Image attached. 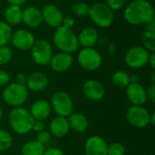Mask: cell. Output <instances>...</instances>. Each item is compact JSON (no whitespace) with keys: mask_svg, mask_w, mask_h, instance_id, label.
<instances>
[{"mask_svg":"<svg viewBox=\"0 0 155 155\" xmlns=\"http://www.w3.org/2000/svg\"><path fill=\"white\" fill-rule=\"evenodd\" d=\"M125 20L134 25H145L154 19V9L147 0H134L124 10Z\"/></svg>","mask_w":155,"mask_h":155,"instance_id":"1","label":"cell"},{"mask_svg":"<svg viewBox=\"0 0 155 155\" xmlns=\"http://www.w3.org/2000/svg\"><path fill=\"white\" fill-rule=\"evenodd\" d=\"M35 119L30 112L22 107H15L10 112L9 123L13 130L18 134H25L33 129Z\"/></svg>","mask_w":155,"mask_h":155,"instance_id":"2","label":"cell"},{"mask_svg":"<svg viewBox=\"0 0 155 155\" xmlns=\"http://www.w3.org/2000/svg\"><path fill=\"white\" fill-rule=\"evenodd\" d=\"M54 43L61 52L71 54L75 52L79 47L77 36L72 29L60 25L56 28L54 35Z\"/></svg>","mask_w":155,"mask_h":155,"instance_id":"3","label":"cell"},{"mask_svg":"<svg viewBox=\"0 0 155 155\" xmlns=\"http://www.w3.org/2000/svg\"><path fill=\"white\" fill-rule=\"evenodd\" d=\"M27 96V87L17 83H14L6 86L2 94V97L5 103L15 107H19L20 105H22L26 101Z\"/></svg>","mask_w":155,"mask_h":155,"instance_id":"4","label":"cell"},{"mask_svg":"<svg viewBox=\"0 0 155 155\" xmlns=\"http://www.w3.org/2000/svg\"><path fill=\"white\" fill-rule=\"evenodd\" d=\"M92 21L99 27L107 28L114 22V13L104 3H96L90 6L89 15Z\"/></svg>","mask_w":155,"mask_h":155,"instance_id":"5","label":"cell"},{"mask_svg":"<svg viewBox=\"0 0 155 155\" xmlns=\"http://www.w3.org/2000/svg\"><path fill=\"white\" fill-rule=\"evenodd\" d=\"M32 57L34 61L41 65L49 64L53 57V50L50 43L45 39L35 41L32 46Z\"/></svg>","mask_w":155,"mask_h":155,"instance_id":"6","label":"cell"},{"mask_svg":"<svg viewBox=\"0 0 155 155\" xmlns=\"http://www.w3.org/2000/svg\"><path fill=\"white\" fill-rule=\"evenodd\" d=\"M77 60L81 67L87 71L96 70L102 64V56L93 47L83 48L78 54Z\"/></svg>","mask_w":155,"mask_h":155,"instance_id":"7","label":"cell"},{"mask_svg":"<svg viewBox=\"0 0 155 155\" xmlns=\"http://www.w3.org/2000/svg\"><path fill=\"white\" fill-rule=\"evenodd\" d=\"M149 51L143 46H134L130 48L125 54L126 64L134 69L143 67L148 63Z\"/></svg>","mask_w":155,"mask_h":155,"instance_id":"8","label":"cell"},{"mask_svg":"<svg viewBox=\"0 0 155 155\" xmlns=\"http://www.w3.org/2000/svg\"><path fill=\"white\" fill-rule=\"evenodd\" d=\"M52 106L54 111L62 117L69 116L73 112V101L65 92H56L52 97Z\"/></svg>","mask_w":155,"mask_h":155,"instance_id":"9","label":"cell"},{"mask_svg":"<svg viewBox=\"0 0 155 155\" xmlns=\"http://www.w3.org/2000/svg\"><path fill=\"white\" fill-rule=\"evenodd\" d=\"M126 119L136 128H144L150 124V113L141 105H133L126 113Z\"/></svg>","mask_w":155,"mask_h":155,"instance_id":"10","label":"cell"},{"mask_svg":"<svg viewBox=\"0 0 155 155\" xmlns=\"http://www.w3.org/2000/svg\"><path fill=\"white\" fill-rule=\"evenodd\" d=\"M41 13L43 21H45L49 26L57 28L62 25L64 16L61 10L56 5L53 4H47L43 7Z\"/></svg>","mask_w":155,"mask_h":155,"instance_id":"11","label":"cell"},{"mask_svg":"<svg viewBox=\"0 0 155 155\" xmlns=\"http://www.w3.org/2000/svg\"><path fill=\"white\" fill-rule=\"evenodd\" d=\"M34 35L25 29H19L12 35L11 42L14 46L19 50H29L35 43Z\"/></svg>","mask_w":155,"mask_h":155,"instance_id":"12","label":"cell"},{"mask_svg":"<svg viewBox=\"0 0 155 155\" xmlns=\"http://www.w3.org/2000/svg\"><path fill=\"white\" fill-rule=\"evenodd\" d=\"M126 94L134 105H143L147 101L146 91L139 83H130L126 87Z\"/></svg>","mask_w":155,"mask_h":155,"instance_id":"13","label":"cell"},{"mask_svg":"<svg viewBox=\"0 0 155 155\" xmlns=\"http://www.w3.org/2000/svg\"><path fill=\"white\" fill-rule=\"evenodd\" d=\"M84 94L92 101L101 100L105 94V89L103 84L97 80H89L83 86Z\"/></svg>","mask_w":155,"mask_h":155,"instance_id":"14","label":"cell"},{"mask_svg":"<svg viewBox=\"0 0 155 155\" xmlns=\"http://www.w3.org/2000/svg\"><path fill=\"white\" fill-rule=\"evenodd\" d=\"M107 144L99 136L90 137L85 143L86 155H107Z\"/></svg>","mask_w":155,"mask_h":155,"instance_id":"15","label":"cell"},{"mask_svg":"<svg viewBox=\"0 0 155 155\" xmlns=\"http://www.w3.org/2000/svg\"><path fill=\"white\" fill-rule=\"evenodd\" d=\"M73 57L70 54L67 53H58L54 54L50 62L52 69L55 72H64L68 70L73 64Z\"/></svg>","mask_w":155,"mask_h":155,"instance_id":"16","label":"cell"},{"mask_svg":"<svg viewBox=\"0 0 155 155\" xmlns=\"http://www.w3.org/2000/svg\"><path fill=\"white\" fill-rule=\"evenodd\" d=\"M22 21L25 22V24L29 27H38L43 22L41 10L35 6H28L25 8V10H23Z\"/></svg>","mask_w":155,"mask_h":155,"instance_id":"17","label":"cell"},{"mask_svg":"<svg viewBox=\"0 0 155 155\" xmlns=\"http://www.w3.org/2000/svg\"><path fill=\"white\" fill-rule=\"evenodd\" d=\"M27 87L33 91V92H40L43 91L47 84H48V79L47 76L41 72H35L31 74L27 77Z\"/></svg>","mask_w":155,"mask_h":155,"instance_id":"18","label":"cell"},{"mask_svg":"<svg viewBox=\"0 0 155 155\" xmlns=\"http://www.w3.org/2000/svg\"><path fill=\"white\" fill-rule=\"evenodd\" d=\"M50 112L51 106L49 103L45 100H38L32 105L30 114L35 121H44L49 116Z\"/></svg>","mask_w":155,"mask_h":155,"instance_id":"19","label":"cell"},{"mask_svg":"<svg viewBox=\"0 0 155 155\" xmlns=\"http://www.w3.org/2000/svg\"><path fill=\"white\" fill-rule=\"evenodd\" d=\"M98 32L94 27H85L81 31L79 36L77 37L79 45H81L85 47H92L95 45L98 40Z\"/></svg>","mask_w":155,"mask_h":155,"instance_id":"20","label":"cell"},{"mask_svg":"<svg viewBox=\"0 0 155 155\" xmlns=\"http://www.w3.org/2000/svg\"><path fill=\"white\" fill-rule=\"evenodd\" d=\"M69 130H70V126L68 121L64 117L62 116L56 117L50 124L51 134L57 138L65 136L68 134Z\"/></svg>","mask_w":155,"mask_h":155,"instance_id":"21","label":"cell"},{"mask_svg":"<svg viewBox=\"0 0 155 155\" xmlns=\"http://www.w3.org/2000/svg\"><path fill=\"white\" fill-rule=\"evenodd\" d=\"M70 128L74 129L76 132L83 133L88 129L89 122L88 119L82 114H73L69 115V119L67 120Z\"/></svg>","mask_w":155,"mask_h":155,"instance_id":"22","label":"cell"},{"mask_svg":"<svg viewBox=\"0 0 155 155\" xmlns=\"http://www.w3.org/2000/svg\"><path fill=\"white\" fill-rule=\"evenodd\" d=\"M22 15H23V10L18 5H10L5 11V23L9 25H15L22 22Z\"/></svg>","mask_w":155,"mask_h":155,"instance_id":"23","label":"cell"},{"mask_svg":"<svg viewBox=\"0 0 155 155\" xmlns=\"http://www.w3.org/2000/svg\"><path fill=\"white\" fill-rule=\"evenodd\" d=\"M44 153L45 145L36 140L26 143L22 148V155H43Z\"/></svg>","mask_w":155,"mask_h":155,"instance_id":"24","label":"cell"},{"mask_svg":"<svg viewBox=\"0 0 155 155\" xmlns=\"http://www.w3.org/2000/svg\"><path fill=\"white\" fill-rule=\"evenodd\" d=\"M113 84L118 88H126L130 84V76L124 71H117L112 77Z\"/></svg>","mask_w":155,"mask_h":155,"instance_id":"25","label":"cell"},{"mask_svg":"<svg viewBox=\"0 0 155 155\" xmlns=\"http://www.w3.org/2000/svg\"><path fill=\"white\" fill-rule=\"evenodd\" d=\"M12 29L8 24L0 21V46L7 45L12 38Z\"/></svg>","mask_w":155,"mask_h":155,"instance_id":"26","label":"cell"},{"mask_svg":"<svg viewBox=\"0 0 155 155\" xmlns=\"http://www.w3.org/2000/svg\"><path fill=\"white\" fill-rule=\"evenodd\" d=\"M142 41L144 48L152 53L155 51V33L145 31L142 35Z\"/></svg>","mask_w":155,"mask_h":155,"instance_id":"27","label":"cell"},{"mask_svg":"<svg viewBox=\"0 0 155 155\" xmlns=\"http://www.w3.org/2000/svg\"><path fill=\"white\" fill-rule=\"evenodd\" d=\"M89 10H90V6L86 3H83V2H77V3L74 4L72 6L73 13L75 15L81 16V17L88 15Z\"/></svg>","mask_w":155,"mask_h":155,"instance_id":"28","label":"cell"},{"mask_svg":"<svg viewBox=\"0 0 155 155\" xmlns=\"http://www.w3.org/2000/svg\"><path fill=\"white\" fill-rule=\"evenodd\" d=\"M13 139L10 134L5 130L0 129V151H6L12 145Z\"/></svg>","mask_w":155,"mask_h":155,"instance_id":"29","label":"cell"},{"mask_svg":"<svg viewBox=\"0 0 155 155\" xmlns=\"http://www.w3.org/2000/svg\"><path fill=\"white\" fill-rule=\"evenodd\" d=\"M12 59V50L9 46H0V64H6Z\"/></svg>","mask_w":155,"mask_h":155,"instance_id":"30","label":"cell"},{"mask_svg":"<svg viewBox=\"0 0 155 155\" xmlns=\"http://www.w3.org/2000/svg\"><path fill=\"white\" fill-rule=\"evenodd\" d=\"M125 149L123 144L114 143L107 147V155H124Z\"/></svg>","mask_w":155,"mask_h":155,"instance_id":"31","label":"cell"},{"mask_svg":"<svg viewBox=\"0 0 155 155\" xmlns=\"http://www.w3.org/2000/svg\"><path fill=\"white\" fill-rule=\"evenodd\" d=\"M125 4V0H106V5L112 10L121 9Z\"/></svg>","mask_w":155,"mask_h":155,"instance_id":"32","label":"cell"},{"mask_svg":"<svg viewBox=\"0 0 155 155\" xmlns=\"http://www.w3.org/2000/svg\"><path fill=\"white\" fill-rule=\"evenodd\" d=\"M51 140V135L48 132L46 131H42L40 133H38L37 134V139L36 141H38L39 143H41L42 144H45L47 143H49V141Z\"/></svg>","mask_w":155,"mask_h":155,"instance_id":"33","label":"cell"},{"mask_svg":"<svg viewBox=\"0 0 155 155\" xmlns=\"http://www.w3.org/2000/svg\"><path fill=\"white\" fill-rule=\"evenodd\" d=\"M9 82V74L5 70H0V86L7 84Z\"/></svg>","mask_w":155,"mask_h":155,"instance_id":"34","label":"cell"},{"mask_svg":"<svg viewBox=\"0 0 155 155\" xmlns=\"http://www.w3.org/2000/svg\"><path fill=\"white\" fill-rule=\"evenodd\" d=\"M74 18L68 16V17H65V18L63 19V22H62V25H63V26L71 29V28L74 26Z\"/></svg>","mask_w":155,"mask_h":155,"instance_id":"35","label":"cell"},{"mask_svg":"<svg viewBox=\"0 0 155 155\" xmlns=\"http://www.w3.org/2000/svg\"><path fill=\"white\" fill-rule=\"evenodd\" d=\"M45 129V124L43 123V121H35L34 122V124H33V130L37 132V133H40L42 131H44Z\"/></svg>","mask_w":155,"mask_h":155,"instance_id":"36","label":"cell"},{"mask_svg":"<svg viewBox=\"0 0 155 155\" xmlns=\"http://www.w3.org/2000/svg\"><path fill=\"white\" fill-rule=\"evenodd\" d=\"M146 94H147V97L153 102V103H155V84H153L150 87H149V89H148V92L146 93Z\"/></svg>","mask_w":155,"mask_h":155,"instance_id":"37","label":"cell"},{"mask_svg":"<svg viewBox=\"0 0 155 155\" xmlns=\"http://www.w3.org/2000/svg\"><path fill=\"white\" fill-rule=\"evenodd\" d=\"M26 82H27V76H26L25 74L20 73V74H18L16 75V83H17V84L25 85Z\"/></svg>","mask_w":155,"mask_h":155,"instance_id":"38","label":"cell"},{"mask_svg":"<svg viewBox=\"0 0 155 155\" xmlns=\"http://www.w3.org/2000/svg\"><path fill=\"white\" fill-rule=\"evenodd\" d=\"M43 155H64L63 152L56 148H50L46 151H45Z\"/></svg>","mask_w":155,"mask_h":155,"instance_id":"39","label":"cell"},{"mask_svg":"<svg viewBox=\"0 0 155 155\" xmlns=\"http://www.w3.org/2000/svg\"><path fill=\"white\" fill-rule=\"evenodd\" d=\"M145 31L147 32H152L155 33V25H154V19L150 21L149 23L145 24Z\"/></svg>","mask_w":155,"mask_h":155,"instance_id":"40","label":"cell"},{"mask_svg":"<svg viewBox=\"0 0 155 155\" xmlns=\"http://www.w3.org/2000/svg\"><path fill=\"white\" fill-rule=\"evenodd\" d=\"M148 63L151 64V66H152V68L153 69H154L155 68V54H154V52H153V53H151L150 54H149V58H148Z\"/></svg>","mask_w":155,"mask_h":155,"instance_id":"41","label":"cell"},{"mask_svg":"<svg viewBox=\"0 0 155 155\" xmlns=\"http://www.w3.org/2000/svg\"><path fill=\"white\" fill-rule=\"evenodd\" d=\"M10 5H18L20 6L21 5H23L26 0H6Z\"/></svg>","mask_w":155,"mask_h":155,"instance_id":"42","label":"cell"},{"mask_svg":"<svg viewBox=\"0 0 155 155\" xmlns=\"http://www.w3.org/2000/svg\"><path fill=\"white\" fill-rule=\"evenodd\" d=\"M150 124H152L153 125L155 124V113H153L152 114H150Z\"/></svg>","mask_w":155,"mask_h":155,"instance_id":"43","label":"cell"},{"mask_svg":"<svg viewBox=\"0 0 155 155\" xmlns=\"http://www.w3.org/2000/svg\"><path fill=\"white\" fill-rule=\"evenodd\" d=\"M152 82H153V84H154L155 83V73L154 72H153V74H152Z\"/></svg>","mask_w":155,"mask_h":155,"instance_id":"44","label":"cell"},{"mask_svg":"<svg viewBox=\"0 0 155 155\" xmlns=\"http://www.w3.org/2000/svg\"><path fill=\"white\" fill-rule=\"evenodd\" d=\"M2 115H3V112H2V109H1V107H0V120H1V118H2Z\"/></svg>","mask_w":155,"mask_h":155,"instance_id":"45","label":"cell"},{"mask_svg":"<svg viewBox=\"0 0 155 155\" xmlns=\"http://www.w3.org/2000/svg\"><path fill=\"white\" fill-rule=\"evenodd\" d=\"M0 1H1V0H0Z\"/></svg>","mask_w":155,"mask_h":155,"instance_id":"46","label":"cell"}]
</instances>
